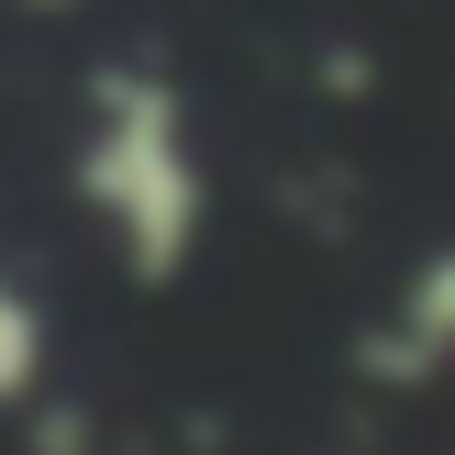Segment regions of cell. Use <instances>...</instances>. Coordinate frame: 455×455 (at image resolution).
I'll use <instances>...</instances> for the list:
<instances>
[{
  "instance_id": "1",
  "label": "cell",
  "mask_w": 455,
  "mask_h": 455,
  "mask_svg": "<svg viewBox=\"0 0 455 455\" xmlns=\"http://www.w3.org/2000/svg\"><path fill=\"white\" fill-rule=\"evenodd\" d=\"M67 178H78L89 222L111 234V256H123L145 289L189 278L200 234H212V156H200L189 100H178V89L156 78V67L111 56L100 78H89V100H78V156H67Z\"/></svg>"
},
{
  "instance_id": "2",
  "label": "cell",
  "mask_w": 455,
  "mask_h": 455,
  "mask_svg": "<svg viewBox=\"0 0 455 455\" xmlns=\"http://www.w3.org/2000/svg\"><path fill=\"white\" fill-rule=\"evenodd\" d=\"M455 367V244H434V256L400 278V300L378 311L367 333V378L378 389H422V378Z\"/></svg>"
},
{
  "instance_id": "3",
  "label": "cell",
  "mask_w": 455,
  "mask_h": 455,
  "mask_svg": "<svg viewBox=\"0 0 455 455\" xmlns=\"http://www.w3.org/2000/svg\"><path fill=\"white\" fill-rule=\"evenodd\" d=\"M44 367H56V333H44L34 289L0 278V411H12V400H34V389H44Z\"/></svg>"
}]
</instances>
